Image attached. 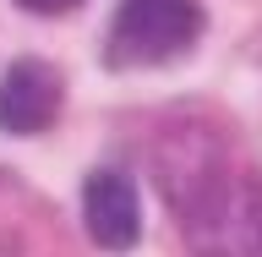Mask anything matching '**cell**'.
<instances>
[{
	"label": "cell",
	"instance_id": "1",
	"mask_svg": "<svg viewBox=\"0 0 262 257\" xmlns=\"http://www.w3.org/2000/svg\"><path fill=\"white\" fill-rule=\"evenodd\" d=\"M202 33L196 0H120L110 22V66H164L180 61Z\"/></svg>",
	"mask_w": 262,
	"mask_h": 257
},
{
	"label": "cell",
	"instance_id": "3",
	"mask_svg": "<svg viewBox=\"0 0 262 257\" xmlns=\"http://www.w3.org/2000/svg\"><path fill=\"white\" fill-rule=\"evenodd\" d=\"M82 219L104 252H126L142 235V208H137V186L126 170H93L82 186Z\"/></svg>",
	"mask_w": 262,
	"mask_h": 257
},
{
	"label": "cell",
	"instance_id": "2",
	"mask_svg": "<svg viewBox=\"0 0 262 257\" xmlns=\"http://www.w3.org/2000/svg\"><path fill=\"white\" fill-rule=\"evenodd\" d=\"M60 98H66V82H60V71H55L49 61H38V55L11 61L6 71H0V131L33 137V131L55 126Z\"/></svg>",
	"mask_w": 262,
	"mask_h": 257
},
{
	"label": "cell",
	"instance_id": "4",
	"mask_svg": "<svg viewBox=\"0 0 262 257\" xmlns=\"http://www.w3.org/2000/svg\"><path fill=\"white\" fill-rule=\"evenodd\" d=\"M22 11H38V16H60V11H71V6H82V0H16Z\"/></svg>",
	"mask_w": 262,
	"mask_h": 257
}]
</instances>
